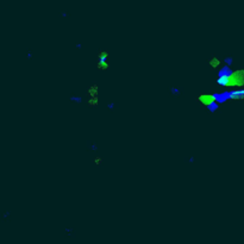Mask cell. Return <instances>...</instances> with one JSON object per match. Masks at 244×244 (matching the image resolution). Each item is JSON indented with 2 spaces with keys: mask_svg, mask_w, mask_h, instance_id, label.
Returning <instances> with one entry per match:
<instances>
[{
  "mask_svg": "<svg viewBox=\"0 0 244 244\" xmlns=\"http://www.w3.org/2000/svg\"><path fill=\"white\" fill-rule=\"evenodd\" d=\"M221 87L228 88L231 93L244 92V67L231 69L224 80L220 81Z\"/></svg>",
  "mask_w": 244,
  "mask_h": 244,
  "instance_id": "obj_1",
  "label": "cell"
},
{
  "mask_svg": "<svg viewBox=\"0 0 244 244\" xmlns=\"http://www.w3.org/2000/svg\"><path fill=\"white\" fill-rule=\"evenodd\" d=\"M196 101L200 106L210 108L216 102V99L212 93H199L196 97Z\"/></svg>",
  "mask_w": 244,
  "mask_h": 244,
  "instance_id": "obj_2",
  "label": "cell"
},
{
  "mask_svg": "<svg viewBox=\"0 0 244 244\" xmlns=\"http://www.w3.org/2000/svg\"><path fill=\"white\" fill-rule=\"evenodd\" d=\"M223 63H224V61L221 60L220 57H218V56H211V57L208 58V61H207V64L210 65V68H211L212 70H218V69H220V68H221V65H223Z\"/></svg>",
  "mask_w": 244,
  "mask_h": 244,
  "instance_id": "obj_3",
  "label": "cell"
},
{
  "mask_svg": "<svg viewBox=\"0 0 244 244\" xmlns=\"http://www.w3.org/2000/svg\"><path fill=\"white\" fill-rule=\"evenodd\" d=\"M99 92H100L99 85H98V83H92L90 87L87 88V97H88V98L99 97Z\"/></svg>",
  "mask_w": 244,
  "mask_h": 244,
  "instance_id": "obj_4",
  "label": "cell"
},
{
  "mask_svg": "<svg viewBox=\"0 0 244 244\" xmlns=\"http://www.w3.org/2000/svg\"><path fill=\"white\" fill-rule=\"evenodd\" d=\"M110 60H98V63H97V68L99 69V70H102V72H105V70H107L108 68H110Z\"/></svg>",
  "mask_w": 244,
  "mask_h": 244,
  "instance_id": "obj_5",
  "label": "cell"
},
{
  "mask_svg": "<svg viewBox=\"0 0 244 244\" xmlns=\"http://www.w3.org/2000/svg\"><path fill=\"white\" fill-rule=\"evenodd\" d=\"M87 105L90 107H97L99 105V97H92L87 99Z\"/></svg>",
  "mask_w": 244,
  "mask_h": 244,
  "instance_id": "obj_6",
  "label": "cell"
},
{
  "mask_svg": "<svg viewBox=\"0 0 244 244\" xmlns=\"http://www.w3.org/2000/svg\"><path fill=\"white\" fill-rule=\"evenodd\" d=\"M98 60H110V53L107 50H100L98 54Z\"/></svg>",
  "mask_w": 244,
  "mask_h": 244,
  "instance_id": "obj_7",
  "label": "cell"
},
{
  "mask_svg": "<svg viewBox=\"0 0 244 244\" xmlns=\"http://www.w3.org/2000/svg\"><path fill=\"white\" fill-rule=\"evenodd\" d=\"M92 163H93L94 166L99 167V166H101V164L104 163V159H102L101 156H94L93 160H92Z\"/></svg>",
  "mask_w": 244,
  "mask_h": 244,
  "instance_id": "obj_8",
  "label": "cell"
},
{
  "mask_svg": "<svg viewBox=\"0 0 244 244\" xmlns=\"http://www.w3.org/2000/svg\"><path fill=\"white\" fill-rule=\"evenodd\" d=\"M0 200H1V196H0Z\"/></svg>",
  "mask_w": 244,
  "mask_h": 244,
  "instance_id": "obj_9",
  "label": "cell"
}]
</instances>
